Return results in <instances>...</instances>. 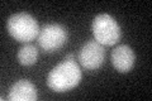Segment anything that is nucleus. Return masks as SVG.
I'll list each match as a JSON object with an SVG mask.
<instances>
[{
  "label": "nucleus",
  "instance_id": "nucleus-1",
  "mask_svg": "<svg viewBox=\"0 0 152 101\" xmlns=\"http://www.w3.org/2000/svg\"><path fill=\"white\" fill-rule=\"evenodd\" d=\"M81 70L75 61H65L51 70L47 85L55 92H66L81 82Z\"/></svg>",
  "mask_w": 152,
  "mask_h": 101
},
{
  "label": "nucleus",
  "instance_id": "nucleus-2",
  "mask_svg": "<svg viewBox=\"0 0 152 101\" xmlns=\"http://www.w3.org/2000/svg\"><path fill=\"white\" fill-rule=\"evenodd\" d=\"M7 29L14 39L22 43L34 41L39 34V25L36 18L28 13H15L8 19Z\"/></svg>",
  "mask_w": 152,
  "mask_h": 101
},
{
  "label": "nucleus",
  "instance_id": "nucleus-3",
  "mask_svg": "<svg viewBox=\"0 0 152 101\" xmlns=\"http://www.w3.org/2000/svg\"><path fill=\"white\" fill-rule=\"evenodd\" d=\"M91 31L95 41L102 46H114L122 38V29L118 22L105 13L94 18Z\"/></svg>",
  "mask_w": 152,
  "mask_h": 101
},
{
  "label": "nucleus",
  "instance_id": "nucleus-4",
  "mask_svg": "<svg viewBox=\"0 0 152 101\" xmlns=\"http://www.w3.org/2000/svg\"><path fill=\"white\" fill-rule=\"evenodd\" d=\"M69 39V33L66 27L60 23H51L39 31V34L37 37L38 46L42 48V51L47 53H53L61 49Z\"/></svg>",
  "mask_w": 152,
  "mask_h": 101
},
{
  "label": "nucleus",
  "instance_id": "nucleus-5",
  "mask_svg": "<svg viewBox=\"0 0 152 101\" xmlns=\"http://www.w3.org/2000/svg\"><path fill=\"white\" fill-rule=\"evenodd\" d=\"M105 49L104 46L99 44L96 41H88L84 43L79 52V62L85 70L94 71L99 70L104 63Z\"/></svg>",
  "mask_w": 152,
  "mask_h": 101
},
{
  "label": "nucleus",
  "instance_id": "nucleus-6",
  "mask_svg": "<svg viewBox=\"0 0 152 101\" xmlns=\"http://www.w3.org/2000/svg\"><path fill=\"white\" fill-rule=\"evenodd\" d=\"M136 62V54L133 49L127 44H121L112 51V63L118 72H129Z\"/></svg>",
  "mask_w": 152,
  "mask_h": 101
},
{
  "label": "nucleus",
  "instance_id": "nucleus-7",
  "mask_svg": "<svg viewBox=\"0 0 152 101\" xmlns=\"http://www.w3.org/2000/svg\"><path fill=\"white\" fill-rule=\"evenodd\" d=\"M38 92L36 86L28 80H19L12 85L9 90V101H36Z\"/></svg>",
  "mask_w": 152,
  "mask_h": 101
},
{
  "label": "nucleus",
  "instance_id": "nucleus-8",
  "mask_svg": "<svg viewBox=\"0 0 152 101\" xmlns=\"http://www.w3.org/2000/svg\"><path fill=\"white\" fill-rule=\"evenodd\" d=\"M38 60V48L33 44H26L18 51V61L22 66H33Z\"/></svg>",
  "mask_w": 152,
  "mask_h": 101
},
{
  "label": "nucleus",
  "instance_id": "nucleus-9",
  "mask_svg": "<svg viewBox=\"0 0 152 101\" xmlns=\"http://www.w3.org/2000/svg\"><path fill=\"white\" fill-rule=\"evenodd\" d=\"M65 61H76V60H75V56L71 53V54H69V56L65 57Z\"/></svg>",
  "mask_w": 152,
  "mask_h": 101
}]
</instances>
